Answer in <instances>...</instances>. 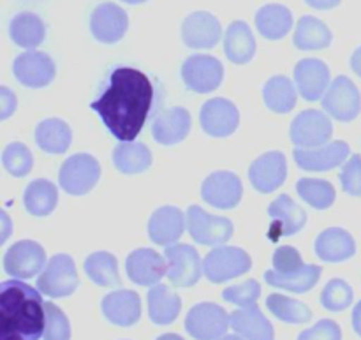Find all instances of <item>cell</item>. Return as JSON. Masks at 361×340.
Wrapping results in <instances>:
<instances>
[{"instance_id":"obj_1","label":"cell","mask_w":361,"mask_h":340,"mask_svg":"<svg viewBox=\"0 0 361 340\" xmlns=\"http://www.w3.org/2000/svg\"><path fill=\"white\" fill-rule=\"evenodd\" d=\"M154 106L155 87L150 78L134 67H116L90 108L116 140L130 143L145 127Z\"/></svg>"},{"instance_id":"obj_2","label":"cell","mask_w":361,"mask_h":340,"mask_svg":"<svg viewBox=\"0 0 361 340\" xmlns=\"http://www.w3.org/2000/svg\"><path fill=\"white\" fill-rule=\"evenodd\" d=\"M46 330V307L32 286L6 281L0 286V340H39Z\"/></svg>"},{"instance_id":"obj_3","label":"cell","mask_w":361,"mask_h":340,"mask_svg":"<svg viewBox=\"0 0 361 340\" xmlns=\"http://www.w3.org/2000/svg\"><path fill=\"white\" fill-rule=\"evenodd\" d=\"M101 178V166L90 154H76L60 168V187L67 194L83 196L90 193Z\"/></svg>"},{"instance_id":"obj_4","label":"cell","mask_w":361,"mask_h":340,"mask_svg":"<svg viewBox=\"0 0 361 340\" xmlns=\"http://www.w3.org/2000/svg\"><path fill=\"white\" fill-rule=\"evenodd\" d=\"M250 265L252 260L245 250L238 247H217L204 257L203 274L207 275L208 281L219 284L247 274Z\"/></svg>"},{"instance_id":"obj_5","label":"cell","mask_w":361,"mask_h":340,"mask_svg":"<svg viewBox=\"0 0 361 340\" xmlns=\"http://www.w3.org/2000/svg\"><path fill=\"white\" fill-rule=\"evenodd\" d=\"M39 291L51 298H63L78 288L76 265L66 254H56L49 260L37 281Z\"/></svg>"},{"instance_id":"obj_6","label":"cell","mask_w":361,"mask_h":340,"mask_svg":"<svg viewBox=\"0 0 361 340\" xmlns=\"http://www.w3.org/2000/svg\"><path fill=\"white\" fill-rule=\"evenodd\" d=\"M164 257L168 261V277L173 286L190 288L200 281L203 274V265L194 247L185 245V243H173L166 247Z\"/></svg>"},{"instance_id":"obj_7","label":"cell","mask_w":361,"mask_h":340,"mask_svg":"<svg viewBox=\"0 0 361 340\" xmlns=\"http://www.w3.org/2000/svg\"><path fill=\"white\" fill-rule=\"evenodd\" d=\"M231 327L229 316L215 303H200L187 314L185 328L197 340H219Z\"/></svg>"},{"instance_id":"obj_8","label":"cell","mask_w":361,"mask_h":340,"mask_svg":"<svg viewBox=\"0 0 361 340\" xmlns=\"http://www.w3.org/2000/svg\"><path fill=\"white\" fill-rule=\"evenodd\" d=\"M187 228L201 245H221L233 236V222L229 219L215 217L196 205L187 210Z\"/></svg>"},{"instance_id":"obj_9","label":"cell","mask_w":361,"mask_h":340,"mask_svg":"<svg viewBox=\"0 0 361 340\" xmlns=\"http://www.w3.org/2000/svg\"><path fill=\"white\" fill-rule=\"evenodd\" d=\"M321 104L338 122H351L361 111V95L348 76H338L330 85Z\"/></svg>"},{"instance_id":"obj_10","label":"cell","mask_w":361,"mask_h":340,"mask_svg":"<svg viewBox=\"0 0 361 340\" xmlns=\"http://www.w3.org/2000/svg\"><path fill=\"white\" fill-rule=\"evenodd\" d=\"M224 78V67L217 59L208 55H194L183 62L182 80L190 92L208 94L219 88Z\"/></svg>"},{"instance_id":"obj_11","label":"cell","mask_w":361,"mask_h":340,"mask_svg":"<svg viewBox=\"0 0 361 340\" xmlns=\"http://www.w3.org/2000/svg\"><path fill=\"white\" fill-rule=\"evenodd\" d=\"M334 126L324 113L307 109L291 123V140L300 148H317L330 141Z\"/></svg>"},{"instance_id":"obj_12","label":"cell","mask_w":361,"mask_h":340,"mask_svg":"<svg viewBox=\"0 0 361 340\" xmlns=\"http://www.w3.org/2000/svg\"><path fill=\"white\" fill-rule=\"evenodd\" d=\"M127 28H129V18L126 11L116 4H99L90 16L92 35L104 44L118 42L126 35Z\"/></svg>"},{"instance_id":"obj_13","label":"cell","mask_w":361,"mask_h":340,"mask_svg":"<svg viewBox=\"0 0 361 340\" xmlns=\"http://www.w3.org/2000/svg\"><path fill=\"white\" fill-rule=\"evenodd\" d=\"M46 265V253L39 243L23 240L11 247L4 257V268L18 279H32L42 272Z\"/></svg>"},{"instance_id":"obj_14","label":"cell","mask_w":361,"mask_h":340,"mask_svg":"<svg viewBox=\"0 0 361 340\" xmlns=\"http://www.w3.org/2000/svg\"><path fill=\"white\" fill-rule=\"evenodd\" d=\"M243 194V186L238 176L231 171L212 173L201 187V196L212 207L229 210L240 203Z\"/></svg>"},{"instance_id":"obj_15","label":"cell","mask_w":361,"mask_h":340,"mask_svg":"<svg viewBox=\"0 0 361 340\" xmlns=\"http://www.w3.org/2000/svg\"><path fill=\"white\" fill-rule=\"evenodd\" d=\"M240 123V113L228 99H212L201 108V127L207 134L215 138L231 136Z\"/></svg>"},{"instance_id":"obj_16","label":"cell","mask_w":361,"mask_h":340,"mask_svg":"<svg viewBox=\"0 0 361 340\" xmlns=\"http://www.w3.org/2000/svg\"><path fill=\"white\" fill-rule=\"evenodd\" d=\"M268 215L271 219V228L268 231L270 238L277 242L282 236H291L302 231L307 222V214L300 205H296L288 194L274 201L268 208Z\"/></svg>"},{"instance_id":"obj_17","label":"cell","mask_w":361,"mask_h":340,"mask_svg":"<svg viewBox=\"0 0 361 340\" xmlns=\"http://www.w3.org/2000/svg\"><path fill=\"white\" fill-rule=\"evenodd\" d=\"M13 71L16 80L28 88L46 87L55 78V63L51 56L42 51L21 53L14 60Z\"/></svg>"},{"instance_id":"obj_18","label":"cell","mask_w":361,"mask_h":340,"mask_svg":"<svg viewBox=\"0 0 361 340\" xmlns=\"http://www.w3.org/2000/svg\"><path fill=\"white\" fill-rule=\"evenodd\" d=\"M221 21L207 11H196L189 14L182 25V39L189 48H214L221 41Z\"/></svg>"},{"instance_id":"obj_19","label":"cell","mask_w":361,"mask_h":340,"mask_svg":"<svg viewBox=\"0 0 361 340\" xmlns=\"http://www.w3.org/2000/svg\"><path fill=\"white\" fill-rule=\"evenodd\" d=\"M286 176H288V162L281 152H268L261 155L249 169V178L254 189L264 194L277 190L286 182Z\"/></svg>"},{"instance_id":"obj_20","label":"cell","mask_w":361,"mask_h":340,"mask_svg":"<svg viewBox=\"0 0 361 340\" xmlns=\"http://www.w3.org/2000/svg\"><path fill=\"white\" fill-rule=\"evenodd\" d=\"M126 270L134 284L154 286L168 275V261L152 249H137L127 257Z\"/></svg>"},{"instance_id":"obj_21","label":"cell","mask_w":361,"mask_h":340,"mask_svg":"<svg viewBox=\"0 0 361 340\" xmlns=\"http://www.w3.org/2000/svg\"><path fill=\"white\" fill-rule=\"evenodd\" d=\"M349 157V145L345 141H334L326 147L295 150V161L305 171H328L344 164Z\"/></svg>"},{"instance_id":"obj_22","label":"cell","mask_w":361,"mask_h":340,"mask_svg":"<svg viewBox=\"0 0 361 340\" xmlns=\"http://www.w3.org/2000/svg\"><path fill=\"white\" fill-rule=\"evenodd\" d=\"M295 81L303 99L317 101L330 88V69L317 59H303L295 67Z\"/></svg>"},{"instance_id":"obj_23","label":"cell","mask_w":361,"mask_h":340,"mask_svg":"<svg viewBox=\"0 0 361 340\" xmlns=\"http://www.w3.org/2000/svg\"><path fill=\"white\" fill-rule=\"evenodd\" d=\"M190 130V115L185 108H169L162 111L152 126V136L157 143L173 147L187 138Z\"/></svg>"},{"instance_id":"obj_24","label":"cell","mask_w":361,"mask_h":340,"mask_svg":"<svg viewBox=\"0 0 361 340\" xmlns=\"http://www.w3.org/2000/svg\"><path fill=\"white\" fill-rule=\"evenodd\" d=\"M102 312L118 327H133L141 316V302L137 293L129 289H120L102 300Z\"/></svg>"},{"instance_id":"obj_25","label":"cell","mask_w":361,"mask_h":340,"mask_svg":"<svg viewBox=\"0 0 361 340\" xmlns=\"http://www.w3.org/2000/svg\"><path fill=\"white\" fill-rule=\"evenodd\" d=\"M183 228H185V219L182 210L176 207L159 208L148 221V235L152 242L159 245L175 243L183 235Z\"/></svg>"},{"instance_id":"obj_26","label":"cell","mask_w":361,"mask_h":340,"mask_svg":"<svg viewBox=\"0 0 361 340\" xmlns=\"http://www.w3.org/2000/svg\"><path fill=\"white\" fill-rule=\"evenodd\" d=\"M317 256L328 263H341L355 256L356 245L353 236L345 229L330 228L321 233L316 240Z\"/></svg>"},{"instance_id":"obj_27","label":"cell","mask_w":361,"mask_h":340,"mask_svg":"<svg viewBox=\"0 0 361 340\" xmlns=\"http://www.w3.org/2000/svg\"><path fill=\"white\" fill-rule=\"evenodd\" d=\"M226 56L233 63H247L256 53V39L245 21H233L224 37Z\"/></svg>"},{"instance_id":"obj_28","label":"cell","mask_w":361,"mask_h":340,"mask_svg":"<svg viewBox=\"0 0 361 340\" xmlns=\"http://www.w3.org/2000/svg\"><path fill=\"white\" fill-rule=\"evenodd\" d=\"M231 328L247 340H274V328L270 321L261 314L257 305L235 310L229 316Z\"/></svg>"},{"instance_id":"obj_29","label":"cell","mask_w":361,"mask_h":340,"mask_svg":"<svg viewBox=\"0 0 361 340\" xmlns=\"http://www.w3.org/2000/svg\"><path fill=\"white\" fill-rule=\"evenodd\" d=\"M257 30L261 32L264 39L277 41L288 35L293 27V14L291 11L281 4H268L261 7L256 14Z\"/></svg>"},{"instance_id":"obj_30","label":"cell","mask_w":361,"mask_h":340,"mask_svg":"<svg viewBox=\"0 0 361 340\" xmlns=\"http://www.w3.org/2000/svg\"><path fill=\"white\" fill-rule=\"evenodd\" d=\"M9 35L14 44L32 49L46 39V25L37 14L20 13L9 21Z\"/></svg>"},{"instance_id":"obj_31","label":"cell","mask_w":361,"mask_h":340,"mask_svg":"<svg viewBox=\"0 0 361 340\" xmlns=\"http://www.w3.org/2000/svg\"><path fill=\"white\" fill-rule=\"evenodd\" d=\"M180 307H182V302L178 295L173 293L168 286L157 284L148 293V312L155 324L173 323L178 317Z\"/></svg>"},{"instance_id":"obj_32","label":"cell","mask_w":361,"mask_h":340,"mask_svg":"<svg viewBox=\"0 0 361 340\" xmlns=\"http://www.w3.org/2000/svg\"><path fill=\"white\" fill-rule=\"evenodd\" d=\"M59 203V190L48 180H34L23 193V205L28 214L35 217H46L51 214Z\"/></svg>"},{"instance_id":"obj_33","label":"cell","mask_w":361,"mask_h":340,"mask_svg":"<svg viewBox=\"0 0 361 340\" xmlns=\"http://www.w3.org/2000/svg\"><path fill=\"white\" fill-rule=\"evenodd\" d=\"M73 134L63 120H42L35 129V143L42 152L48 154H63L69 148Z\"/></svg>"},{"instance_id":"obj_34","label":"cell","mask_w":361,"mask_h":340,"mask_svg":"<svg viewBox=\"0 0 361 340\" xmlns=\"http://www.w3.org/2000/svg\"><path fill=\"white\" fill-rule=\"evenodd\" d=\"M295 44L298 49H323L331 44V32L326 25L314 16L300 18L295 32Z\"/></svg>"},{"instance_id":"obj_35","label":"cell","mask_w":361,"mask_h":340,"mask_svg":"<svg viewBox=\"0 0 361 340\" xmlns=\"http://www.w3.org/2000/svg\"><path fill=\"white\" fill-rule=\"evenodd\" d=\"M113 162L116 169L126 175L147 171L152 166V154L143 143H123L118 145L113 152Z\"/></svg>"},{"instance_id":"obj_36","label":"cell","mask_w":361,"mask_h":340,"mask_svg":"<svg viewBox=\"0 0 361 340\" xmlns=\"http://www.w3.org/2000/svg\"><path fill=\"white\" fill-rule=\"evenodd\" d=\"M321 277V268L316 265H307L302 270L296 272V274H279V272L271 270L264 274V281L268 282L274 288H282L288 289L293 293H305L309 289H312L317 284Z\"/></svg>"},{"instance_id":"obj_37","label":"cell","mask_w":361,"mask_h":340,"mask_svg":"<svg viewBox=\"0 0 361 340\" xmlns=\"http://www.w3.org/2000/svg\"><path fill=\"white\" fill-rule=\"evenodd\" d=\"M264 104L275 113H289L296 106V88L286 76H274L263 88Z\"/></svg>"},{"instance_id":"obj_38","label":"cell","mask_w":361,"mask_h":340,"mask_svg":"<svg viewBox=\"0 0 361 340\" xmlns=\"http://www.w3.org/2000/svg\"><path fill=\"white\" fill-rule=\"evenodd\" d=\"M85 272L92 279V282L102 288L120 284L118 263H116V257H113L109 253H94L88 256L85 261Z\"/></svg>"},{"instance_id":"obj_39","label":"cell","mask_w":361,"mask_h":340,"mask_svg":"<svg viewBox=\"0 0 361 340\" xmlns=\"http://www.w3.org/2000/svg\"><path fill=\"white\" fill-rule=\"evenodd\" d=\"M267 307L270 309V312L274 314L279 320L286 321V323L293 324H303L309 323L312 312H310L309 307L302 302H296V300L288 298V296L282 295H270L267 300Z\"/></svg>"},{"instance_id":"obj_40","label":"cell","mask_w":361,"mask_h":340,"mask_svg":"<svg viewBox=\"0 0 361 340\" xmlns=\"http://www.w3.org/2000/svg\"><path fill=\"white\" fill-rule=\"evenodd\" d=\"M300 198L317 208V210H326L335 203V189L330 182H324L319 178H302L296 183Z\"/></svg>"},{"instance_id":"obj_41","label":"cell","mask_w":361,"mask_h":340,"mask_svg":"<svg viewBox=\"0 0 361 340\" xmlns=\"http://www.w3.org/2000/svg\"><path fill=\"white\" fill-rule=\"evenodd\" d=\"M2 162L13 176H25L34 166V157L23 143H11L4 150Z\"/></svg>"},{"instance_id":"obj_42","label":"cell","mask_w":361,"mask_h":340,"mask_svg":"<svg viewBox=\"0 0 361 340\" xmlns=\"http://www.w3.org/2000/svg\"><path fill=\"white\" fill-rule=\"evenodd\" d=\"M353 302V289L342 279H334V281L328 282L326 288L323 289V295H321V303L324 305V309L334 310H344L351 305Z\"/></svg>"},{"instance_id":"obj_43","label":"cell","mask_w":361,"mask_h":340,"mask_svg":"<svg viewBox=\"0 0 361 340\" xmlns=\"http://www.w3.org/2000/svg\"><path fill=\"white\" fill-rule=\"evenodd\" d=\"M46 330L44 340H69L71 328L66 314L53 303L46 302Z\"/></svg>"},{"instance_id":"obj_44","label":"cell","mask_w":361,"mask_h":340,"mask_svg":"<svg viewBox=\"0 0 361 340\" xmlns=\"http://www.w3.org/2000/svg\"><path fill=\"white\" fill-rule=\"evenodd\" d=\"M261 295V286L256 281H247L242 286H231L224 289L222 298L229 303H235L240 307H252L256 305V300Z\"/></svg>"},{"instance_id":"obj_45","label":"cell","mask_w":361,"mask_h":340,"mask_svg":"<svg viewBox=\"0 0 361 340\" xmlns=\"http://www.w3.org/2000/svg\"><path fill=\"white\" fill-rule=\"evenodd\" d=\"M305 267L302 261V256H300V253L296 249H293V247L289 245H284V247H279L277 250H275L274 254V268L275 272H279V274H296V272H300L302 268Z\"/></svg>"},{"instance_id":"obj_46","label":"cell","mask_w":361,"mask_h":340,"mask_svg":"<svg viewBox=\"0 0 361 340\" xmlns=\"http://www.w3.org/2000/svg\"><path fill=\"white\" fill-rule=\"evenodd\" d=\"M341 182L344 193L351 194V196H361V157L360 155H353L348 162H345L344 169L341 173Z\"/></svg>"},{"instance_id":"obj_47","label":"cell","mask_w":361,"mask_h":340,"mask_svg":"<svg viewBox=\"0 0 361 340\" xmlns=\"http://www.w3.org/2000/svg\"><path fill=\"white\" fill-rule=\"evenodd\" d=\"M298 340H342L338 324L331 320H323L310 330H305Z\"/></svg>"},{"instance_id":"obj_48","label":"cell","mask_w":361,"mask_h":340,"mask_svg":"<svg viewBox=\"0 0 361 340\" xmlns=\"http://www.w3.org/2000/svg\"><path fill=\"white\" fill-rule=\"evenodd\" d=\"M16 109V97L7 88H2V119H7Z\"/></svg>"},{"instance_id":"obj_49","label":"cell","mask_w":361,"mask_h":340,"mask_svg":"<svg viewBox=\"0 0 361 340\" xmlns=\"http://www.w3.org/2000/svg\"><path fill=\"white\" fill-rule=\"evenodd\" d=\"M307 6L314 7V9H319V11H326V9H334L337 7L342 0H305Z\"/></svg>"},{"instance_id":"obj_50","label":"cell","mask_w":361,"mask_h":340,"mask_svg":"<svg viewBox=\"0 0 361 340\" xmlns=\"http://www.w3.org/2000/svg\"><path fill=\"white\" fill-rule=\"evenodd\" d=\"M353 327H355V332L361 337V302L353 310Z\"/></svg>"},{"instance_id":"obj_51","label":"cell","mask_w":361,"mask_h":340,"mask_svg":"<svg viewBox=\"0 0 361 340\" xmlns=\"http://www.w3.org/2000/svg\"><path fill=\"white\" fill-rule=\"evenodd\" d=\"M351 67H353V71H355V73L361 78V46H360L358 49H356L355 53H353Z\"/></svg>"},{"instance_id":"obj_52","label":"cell","mask_w":361,"mask_h":340,"mask_svg":"<svg viewBox=\"0 0 361 340\" xmlns=\"http://www.w3.org/2000/svg\"><path fill=\"white\" fill-rule=\"evenodd\" d=\"M157 340H183V339L178 337V335H175V334H166V335H162V337H159Z\"/></svg>"},{"instance_id":"obj_53","label":"cell","mask_w":361,"mask_h":340,"mask_svg":"<svg viewBox=\"0 0 361 340\" xmlns=\"http://www.w3.org/2000/svg\"><path fill=\"white\" fill-rule=\"evenodd\" d=\"M221 340H247V339H242V335H226V337H222Z\"/></svg>"},{"instance_id":"obj_54","label":"cell","mask_w":361,"mask_h":340,"mask_svg":"<svg viewBox=\"0 0 361 340\" xmlns=\"http://www.w3.org/2000/svg\"><path fill=\"white\" fill-rule=\"evenodd\" d=\"M122 2L133 4V6H136V4H143V2H147V0H122Z\"/></svg>"}]
</instances>
